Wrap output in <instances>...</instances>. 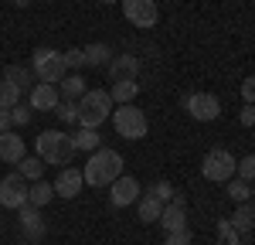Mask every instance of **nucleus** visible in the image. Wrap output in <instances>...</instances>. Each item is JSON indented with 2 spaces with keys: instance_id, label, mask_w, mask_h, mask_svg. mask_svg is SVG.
Masks as SVG:
<instances>
[{
  "instance_id": "obj_21",
  "label": "nucleus",
  "mask_w": 255,
  "mask_h": 245,
  "mask_svg": "<svg viewBox=\"0 0 255 245\" xmlns=\"http://www.w3.org/2000/svg\"><path fill=\"white\" fill-rule=\"evenodd\" d=\"M55 198V187L48 181H31V187H27V204H34V208H44V204Z\"/></svg>"
},
{
  "instance_id": "obj_9",
  "label": "nucleus",
  "mask_w": 255,
  "mask_h": 245,
  "mask_svg": "<svg viewBox=\"0 0 255 245\" xmlns=\"http://www.w3.org/2000/svg\"><path fill=\"white\" fill-rule=\"evenodd\" d=\"M139 194H143V187H139L136 177L119 174L116 181L109 184V204H113V208H129V204L139 201Z\"/></svg>"
},
{
  "instance_id": "obj_16",
  "label": "nucleus",
  "mask_w": 255,
  "mask_h": 245,
  "mask_svg": "<svg viewBox=\"0 0 255 245\" xmlns=\"http://www.w3.org/2000/svg\"><path fill=\"white\" fill-rule=\"evenodd\" d=\"M228 222L238 228V235H249V232L255 228V201H242V204H235V215H232Z\"/></svg>"
},
{
  "instance_id": "obj_1",
  "label": "nucleus",
  "mask_w": 255,
  "mask_h": 245,
  "mask_svg": "<svg viewBox=\"0 0 255 245\" xmlns=\"http://www.w3.org/2000/svg\"><path fill=\"white\" fill-rule=\"evenodd\" d=\"M119 174H123V157H119L116 150H102V146L89 153L85 170H82V177H85L89 187H109Z\"/></svg>"
},
{
  "instance_id": "obj_34",
  "label": "nucleus",
  "mask_w": 255,
  "mask_h": 245,
  "mask_svg": "<svg viewBox=\"0 0 255 245\" xmlns=\"http://www.w3.org/2000/svg\"><path fill=\"white\" fill-rule=\"evenodd\" d=\"M242 99L249 102V106H255V75H249V79L242 82Z\"/></svg>"
},
{
  "instance_id": "obj_29",
  "label": "nucleus",
  "mask_w": 255,
  "mask_h": 245,
  "mask_svg": "<svg viewBox=\"0 0 255 245\" xmlns=\"http://www.w3.org/2000/svg\"><path fill=\"white\" fill-rule=\"evenodd\" d=\"M235 174H238V177H242V181L255 184V153H249V157H242V160H238Z\"/></svg>"
},
{
  "instance_id": "obj_22",
  "label": "nucleus",
  "mask_w": 255,
  "mask_h": 245,
  "mask_svg": "<svg viewBox=\"0 0 255 245\" xmlns=\"http://www.w3.org/2000/svg\"><path fill=\"white\" fill-rule=\"evenodd\" d=\"M139 96V82L129 79V82H113V102L119 106H129V102Z\"/></svg>"
},
{
  "instance_id": "obj_3",
  "label": "nucleus",
  "mask_w": 255,
  "mask_h": 245,
  "mask_svg": "<svg viewBox=\"0 0 255 245\" xmlns=\"http://www.w3.org/2000/svg\"><path fill=\"white\" fill-rule=\"evenodd\" d=\"M109 113H113V96L106 89H89L79 99V122L85 129H99L102 122H109Z\"/></svg>"
},
{
  "instance_id": "obj_7",
  "label": "nucleus",
  "mask_w": 255,
  "mask_h": 245,
  "mask_svg": "<svg viewBox=\"0 0 255 245\" xmlns=\"http://www.w3.org/2000/svg\"><path fill=\"white\" fill-rule=\"evenodd\" d=\"M180 106L191 113V120L197 122H215L218 116H221V102H218V96H211V92H187L184 99H180Z\"/></svg>"
},
{
  "instance_id": "obj_4",
  "label": "nucleus",
  "mask_w": 255,
  "mask_h": 245,
  "mask_svg": "<svg viewBox=\"0 0 255 245\" xmlns=\"http://www.w3.org/2000/svg\"><path fill=\"white\" fill-rule=\"evenodd\" d=\"M235 167H238V160L232 157V150L211 146V150L204 153V160H201V174H204L211 184H228L232 177H235Z\"/></svg>"
},
{
  "instance_id": "obj_8",
  "label": "nucleus",
  "mask_w": 255,
  "mask_h": 245,
  "mask_svg": "<svg viewBox=\"0 0 255 245\" xmlns=\"http://www.w3.org/2000/svg\"><path fill=\"white\" fill-rule=\"evenodd\" d=\"M27 204V181L20 174H7L0 181V208H10V211H20Z\"/></svg>"
},
{
  "instance_id": "obj_20",
  "label": "nucleus",
  "mask_w": 255,
  "mask_h": 245,
  "mask_svg": "<svg viewBox=\"0 0 255 245\" xmlns=\"http://www.w3.org/2000/svg\"><path fill=\"white\" fill-rule=\"evenodd\" d=\"M82 51H85V65H89V68H106V65H109V44H102V41H92V44H89V48H82Z\"/></svg>"
},
{
  "instance_id": "obj_19",
  "label": "nucleus",
  "mask_w": 255,
  "mask_h": 245,
  "mask_svg": "<svg viewBox=\"0 0 255 245\" xmlns=\"http://www.w3.org/2000/svg\"><path fill=\"white\" fill-rule=\"evenodd\" d=\"M58 89H61V96H65V99H75V102L89 92V85H85V79H82L79 72H68V75L58 82Z\"/></svg>"
},
{
  "instance_id": "obj_12",
  "label": "nucleus",
  "mask_w": 255,
  "mask_h": 245,
  "mask_svg": "<svg viewBox=\"0 0 255 245\" xmlns=\"http://www.w3.org/2000/svg\"><path fill=\"white\" fill-rule=\"evenodd\" d=\"M61 102V92L55 85H48V82H38L31 92H27V106L31 109H38V113H48V109H58Z\"/></svg>"
},
{
  "instance_id": "obj_14",
  "label": "nucleus",
  "mask_w": 255,
  "mask_h": 245,
  "mask_svg": "<svg viewBox=\"0 0 255 245\" xmlns=\"http://www.w3.org/2000/svg\"><path fill=\"white\" fill-rule=\"evenodd\" d=\"M82 184H85L82 170H72V167H65L58 177H55V184H51V187H55V194H58V198H68V201H72V198H75V194L82 191Z\"/></svg>"
},
{
  "instance_id": "obj_39",
  "label": "nucleus",
  "mask_w": 255,
  "mask_h": 245,
  "mask_svg": "<svg viewBox=\"0 0 255 245\" xmlns=\"http://www.w3.org/2000/svg\"><path fill=\"white\" fill-rule=\"evenodd\" d=\"M102 3H116V0H102Z\"/></svg>"
},
{
  "instance_id": "obj_11",
  "label": "nucleus",
  "mask_w": 255,
  "mask_h": 245,
  "mask_svg": "<svg viewBox=\"0 0 255 245\" xmlns=\"http://www.w3.org/2000/svg\"><path fill=\"white\" fill-rule=\"evenodd\" d=\"M123 14L129 24H136V27H153L157 24V3L153 0H123Z\"/></svg>"
},
{
  "instance_id": "obj_18",
  "label": "nucleus",
  "mask_w": 255,
  "mask_h": 245,
  "mask_svg": "<svg viewBox=\"0 0 255 245\" xmlns=\"http://www.w3.org/2000/svg\"><path fill=\"white\" fill-rule=\"evenodd\" d=\"M160 211H163V201H157L153 194H139V201H136V215H139V222H146V225L160 222Z\"/></svg>"
},
{
  "instance_id": "obj_25",
  "label": "nucleus",
  "mask_w": 255,
  "mask_h": 245,
  "mask_svg": "<svg viewBox=\"0 0 255 245\" xmlns=\"http://www.w3.org/2000/svg\"><path fill=\"white\" fill-rule=\"evenodd\" d=\"M20 96H24V92H20L14 82L0 79V109H14V106L20 102Z\"/></svg>"
},
{
  "instance_id": "obj_38",
  "label": "nucleus",
  "mask_w": 255,
  "mask_h": 245,
  "mask_svg": "<svg viewBox=\"0 0 255 245\" xmlns=\"http://www.w3.org/2000/svg\"><path fill=\"white\" fill-rule=\"evenodd\" d=\"M252 201H255V184H252Z\"/></svg>"
},
{
  "instance_id": "obj_15",
  "label": "nucleus",
  "mask_w": 255,
  "mask_h": 245,
  "mask_svg": "<svg viewBox=\"0 0 255 245\" xmlns=\"http://www.w3.org/2000/svg\"><path fill=\"white\" fill-rule=\"evenodd\" d=\"M27 153H24V140H20L17 133H0V160L3 163H17V160H24Z\"/></svg>"
},
{
  "instance_id": "obj_28",
  "label": "nucleus",
  "mask_w": 255,
  "mask_h": 245,
  "mask_svg": "<svg viewBox=\"0 0 255 245\" xmlns=\"http://www.w3.org/2000/svg\"><path fill=\"white\" fill-rule=\"evenodd\" d=\"M146 194H153L157 201H163V204H167V201H170V198L177 194V191H174V184H170V181H163V177H160V181H153V184H150V191H146Z\"/></svg>"
},
{
  "instance_id": "obj_30",
  "label": "nucleus",
  "mask_w": 255,
  "mask_h": 245,
  "mask_svg": "<svg viewBox=\"0 0 255 245\" xmlns=\"http://www.w3.org/2000/svg\"><path fill=\"white\" fill-rule=\"evenodd\" d=\"M61 58H65V68L68 72H79L82 65H85V51L82 48H68V51H61Z\"/></svg>"
},
{
  "instance_id": "obj_23",
  "label": "nucleus",
  "mask_w": 255,
  "mask_h": 245,
  "mask_svg": "<svg viewBox=\"0 0 255 245\" xmlns=\"http://www.w3.org/2000/svg\"><path fill=\"white\" fill-rule=\"evenodd\" d=\"M72 143H75V153H79V150H99V146H102L99 129H85V126H79V129L72 133Z\"/></svg>"
},
{
  "instance_id": "obj_5",
  "label": "nucleus",
  "mask_w": 255,
  "mask_h": 245,
  "mask_svg": "<svg viewBox=\"0 0 255 245\" xmlns=\"http://www.w3.org/2000/svg\"><path fill=\"white\" fill-rule=\"evenodd\" d=\"M31 68H34V79L48 82V85H58L68 75L65 58H61V51H55V48H38L34 58H31Z\"/></svg>"
},
{
  "instance_id": "obj_26",
  "label": "nucleus",
  "mask_w": 255,
  "mask_h": 245,
  "mask_svg": "<svg viewBox=\"0 0 255 245\" xmlns=\"http://www.w3.org/2000/svg\"><path fill=\"white\" fill-rule=\"evenodd\" d=\"M228 198H232L235 204L252 201V184H249V181H242V177H232V181H228Z\"/></svg>"
},
{
  "instance_id": "obj_13",
  "label": "nucleus",
  "mask_w": 255,
  "mask_h": 245,
  "mask_svg": "<svg viewBox=\"0 0 255 245\" xmlns=\"http://www.w3.org/2000/svg\"><path fill=\"white\" fill-rule=\"evenodd\" d=\"M106 72H109V79L113 82H129L139 75V58L136 55H119L106 65Z\"/></svg>"
},
{
  "instance_id": "obj_37",
  "label": "nucleus",
  "mask_w": 255,
  "mask_h": 245,
  "mask_svg": "<svg viewBox=\"0 0 255 245\" xmlns=\"http://www.w3.org/2000/svg\"><path fill=\"white\" fill-rule=\"evenodd\" d=\"M14 3H17V7H27V3H31V0H14Z\"/></svg>"
},
{
  "instance_id": "obj_33",
  "label": "nucleus",
  "mask_w": 255,
  "mask_h": 245,
  "mask_svg": "<svg viewBox=\"0 0 255 245\" xmlns=\"http://www.w3.org/2000/svg\"><path fill=\"white\" fill-rule=\"evenodd\" d=\"M191 228H177V232H167V245H191Z\"/></svg>"
},
{
  "instance_id": "obj_24",
  "label": "nucleus",
  "mask_w": 255,
  "mask_h": 245,
  "mask_svg": "<svg viewBox=\"0 0 255 245\" xmlns=\"http://www.w3.org/2000/svg\"><path fill=\"white\" fill-rule=\"evenodd\" d=\"M41 170H44V160L41 157H24V160H17V174L27 177V181H41Z\"/></svg>"
},
{
  "instance_id": "obj_10",
  "label": "nucleus",
  "mask_w": 255,
  "mask_h": 245,
  "mask_svg": "<svg viewBox=\"0 0 255 245\" xmlns=\"http://www.w3.org/2000/svg\"><path fill=\"white\" fill-rule=\"evenodd\" d=\"M17 228H20V239H27V242H41L44 239V218H41V208L34 204H24L17 211Z\"/></svg>"
},
{
  "instance_id": "obj_27",
  "label": "nucleus",
  "mask_w": 255,
  "mask_h": 245,
  "mask_svg": "<svg viewBox=\"0 0 255 245\" xmlns=\"http://www.w3.org/2000/svg\"><path fill=\"white\" fill-rule=\"evenodd\" d=\"M218 245H242V235H238V228L228 218L218 222Z\"/></svg>"
},
{
  "instance_id": "obj_6",
  "label": "nucleus",
  "mask_w": 255,
  "mask_h": 245,
  "mask_svg": "<svg viewBox=\"0 0 255 245\" xmlns=\"http://www.w3.org/2000/svg\"><path fill=\"white\" fill-rule=\"evenodd\" d=\"M113 126H116L119 136H126V140H143L146 136V129H150V122H146V113L139 109V106H119L116 113H113Z\"/></svg>"
},
{
  "instance_id": "obj_2",
  "label": "nucleus",
  "mask_w": 255,
  "mask_h": 245,
  "mask_svg": "<svg viewBox=\"0 0 255 245\" xmlns=\"http://www.w3.org/2000/svg\"><path fill=\"white\" fill-rule=\"evenodd\" d=\"M34 150H38V157L44 163H51V167H68V160L75 157V143L68 133H61V129H44L38 140H34Z\"/></svg>"
},
{
  "instance_id": "obj_17",
  "label": "nucleus",
  "mask_w": 255,
  "mask_h": 245,
  "mask_svg": "<svg viewBox=\"0 0 255 245\" xmlns=\"http://www.w3.org/2000/svg\"><path fill=\"white\" fill-rule=\"evenodd\" d=\"M3 79L14 82L20 92H31L34 89V68H27V65H7L3 68Z\"/></svg>"
},
{
  "instance_id": "obj_36",
  "label": "nucleus",
  "mask_w": 255,
  "mask_h": 245,
  "mask_svg": "<svg viewBox=\"0 0 255 245\" xmlns=\"http://www.w3.org/2000/svg\"><path fill=\"white\" fill-rule=\"evenodd\" d=\"M14 122H10V109H0V133H7Z\"/></svg>"
},
{
  "instance_id": "obj_35",
  "label": "nucleus",
  "mask_w": 255,
  "mask_h": 245,
  "mask_svg": "<svg viewBox=\"0 0 255 245\" xmlns=\"http://www.w3.org/2000/svg\"><path fill=\"white\" fill-rule=\"evenodd\" d=\"M238 122H242V126H255V106L245 102V106H242V113H238Z\"/></svg>"
},
{
  "instance_id": "obj_32",
  "label": "nucleus",
  "mask_w": 255,
  "mask_h": 245,
  "mask_svg": "<svg viewBox=\"0 0 255 245\" xmlns=\"http://www.w3.org/2000/svg\"><path fill=\"white\" fill-rule=\"evenodd\" d=\"M31 113H34V109H31L27 102H17V106L10 109V122H14V126H27V122H31Z\"/></svg>"
},
{
  "instance_id": "obj_31",
  "label": "nucleus",
  "mask_w": 255,
  "mask_h": 245,
  "mask_svg": "<svg viewBox=\"0 0 255 245\" xmlns=\"http://www.w3.org/2000/svg\"><path fill=\"white\" fill-rule=\"evenodd\" d=\"M58 116H61V122H79V102L75 99H61L58 102Z\"/></svg>"
}]
</instances>
